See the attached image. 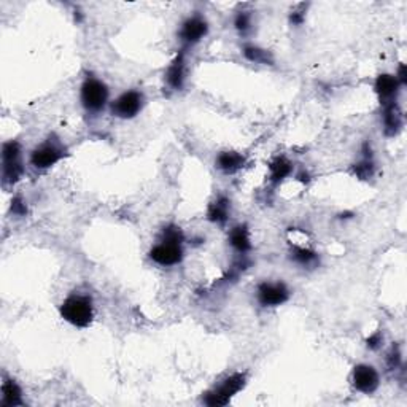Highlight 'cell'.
<instances>
[{
    "label": "cell",
    "mask_w": 407,
    "mask_h": 407,
    "mask_svg": "<svg viewBox=\"0 0 407 407\" xmlns=\"http://www.w3.org/2000/svg\"><path fill=\"white\" fill-rule=\"evenodd\" d=\"M59 313L68 325L85 330L94 320V302L88 294L72 293L59 306Z\"/></svg>",
    "instance_id": "obj_1"
},
{
    "label": "cell",
    "mask_w": 407,
    "mask_h": 407,
    "mask_svg": "<svg viewBox=\"0 0 407 407\" xmlns=\"http://www.w3.org/2000/svg\"><path fill=\"white\" fill-rule=\"evenodd\" d=\"M110 90L101 78L88 75L80 86V102L86 114L97 115L109 105Z\"/></svg>",
    "instance_id": "obj_2"
},
{
    "label": "cell",
    "mask_w": 407,
    "mask_h": 407,
    "mask_svg": "<svg viewBox=\"0 0 407 407\" xmlns=\"http://www.w3.org/2000/svg\"><path fill=\"white\" fill-rule=\"evenodd\" d=\"M247 385V374L245 372H234L222 380V384L213 386L204 396V404L209 407H223L231 403L233 398L240 393Z\"/></svg>",
    "instance_id": "obj_3"
},
{
    "label": "cell",
    "mask_w": 407,
    "mask_h": 407,
    "mask_svg": "<svg viewBox=\"0 0 407 407\" xmlns=\"http://www.w3.org/2000/svg\"><path fill=\"white\" fill-rule=\"evenodd\" d=\"M24 175L23 146L18 140H8L2 145V181L3 185H16Z\"/></svg>",
    "instance_id": "obj_4"
},
{
    "label": "cell",
    "mask_w": 407,
    "mask_h": 407,
    "mask_svg": "<svg viewBox=\"0 0 407 407\" xmlns=\"http://www.w3.org/2000/svg\"><path fill=\"white\" fill-rule=\"evenodd\" d=\"M67 150L64 148V145L59 140L47 139L42 142L40 145H37L36 148L31 151V166L37 170H47L55 168L57 163L66 158Z\"/></svg>",
    "instance_id": "obj_5"
},
{
    "label": "cell",
    "mask_w": 407,
    "mask_h": 407,
    "mask_svg": "<svg viewBox=\"0 0 407 407\" xmlns=\"http://www.w3.org/2000/svg\"><path fill=\"white\" fill-rule=\"evenodd\" d=\"M145 107V94L139 90H129L121 92L120 96L110 104V111L115 118L120 120H132Z\"/></svg>",
    "instance_id": "obj_6"
},
{
    "label": "cell",
    "mask_w": 407,
    "mask_h": 407,
    "mask_svg": "<svg viewBox=\"0 0 407 407\" xmlns=\"http://www.w3.org/2000/svg\"><path fill=\"white\" fill-rule=\"evenodd\" d=\"M290 288L282 280H264L257 287V301L264 308L280 307L290 301Z\"/></svg>",
    "instance_id": "obj_7"
},
{
    "label": "cell",
    "mask_w": 407,
    "mask_h": 407,
    "mask_svg": "<svg viewBox=\"0 0 407 407\" xmlns=\"http://www.w3.org/2000/svg\"><path fill=\"white\" fill-rule=\"evenodd\" d=\"M148 257L151 261L158 264V266H163V267L179 266L185 258L183 244L159 239L158 244H155L153 247L150 248Z\"/></svg>",
    "instance_id": "obj_8"
},
{
    "label": "cell",
    "mask_w": 407,
    "mask_h": 407,
    "mask_svg": "<svg viewBox=\"0 0 407 407\" xmlns=\"http://www.w3.org/2000/svg\"><path fill=\"white\" fill-rule=\"evenodd\" d=\"M209 21L205 19L202 14H191L181 23L180 26V42L183 43L185 47H194L198 45L199 42H202L209 34Z\"/></svg>",
    "instance_id": "obj_9"
},
{
    "label": "cell",
    "mask_w": 407,
    "mask_h": 407,
    "mask_svg": "<svg viewBox=\"0 0 407 407\" xmlns=\"http://www.w3.org/2000/svg\"><path fill=\"white\" fill-rule=\"evenodd\" d=\"M352 385L363 395H372L380 385L379 372L374 366L366 365V363L356 365L352 371Z\"/></svg>",
    "instance_id": "obj_10"
},
{
    "label": "cell",
    "mask_w": 407,
    "mask_h": 407,
    "mask_svg": "<svg viewBox=\"0 0 407 407\" xmlns=\"http://www.w3.org/2000/svg\"><path fill=\"white\" fill-rule=\"evenodd\" d=\"M186 75H188V64H186V53L185 50H180L176 56L169 64L168 70L164 73L166 85L172 91H181L185 88Z\"/></svg>",
    "instance_id": "obj_11"
},
{
    "label": "cell",
    "mask_w": 407,
    "mask_h": 407,
    "mask_svg": "<svg viewBox=\"0 0 407 407\" xmlns=\"http://www.w3.org/2000/svg\"><path fill=\"white\" fill-rule=\"evenodd\" d=\"M399 90H401L399 81L396 80V77L391 75V73H380V75L376 78L374 91L377 97H379V102L382 107L386 104H393V102H398Z\"/></svg>",
    "instance_id": "obj_12"
},
{
    "label": "cell",
    "mask_w": 407,
    "mask_h": 407,
    "mask_svg": "<svg viewBox=\"0 0 407 407\" xmlns=\"http://www.w3.org/2000/svg\"><path fill=\"white\" fill-rule=\"evenodd\" d=\"M247 164V156L234 150H224L215 158V168L224 175H234Z\"/></svg>",
    "instance_id": "obj_13"
},
{
    "label": "cell",
    "mask_w": 407,
    "mask_h": 407,
    "mask_svg": "<svg viewBox=\"0 0 407 407\" xmlns=\"http://www.w3.org/2000/svg\"><path fill=\"white\" fill-rule=\"evenodd\" d=\"M382 122H384V132L386 137H396L403 131V111H401L398 102L386 104L382 107Z\"/></svg>",
    "instance_id": "obj_14"
},
{
    "label": "cell",
    "mask_w": 407,
    "mask_h": 407,
    "mask_svg": "<svg viewBox=\"0 0 407 407\" xmlns=\"http://www.w3.org/2000/svg\"><path fill=\"white\" fill-rule=\"evenodd\" d=\"M229 245L234 248L235 253H239L240 257H247L252 252L253 245L252 239H250V231L247 224H237L229 231Z\"/></svg>",
    "instance_id": "obj_15"
},
{
    "label": "cell",
    "mask_w": 407,
    "mask_h": 407,
    "mask_svg": "<svg viewBox=\"0 0 407 407\" xmlns=\"http://www.w3.org/2000/svg\"><path fill=\"white\" fill-rule=\"evenodd\" d=\"M267 169H269V181H271V185L277 186L293 174L294 166L287 156H276V158L269 163Z\"/></svg>",
    "instance_id": "obj_16"
},
{
    "label": "cell",
    "mask_w": 407,
    "mask_h": 407,
    "mask_svg": "<svg viewBox=\"0 0 407 407\" xmlns=\"http://www.w3.org/2000/svg\"><path fill=\"white\" fill-rule=\"evenodd\" d=\"M229 215H231V200L224 194L218 196L207 209V220L213 224H222L223 226L229 220Z\"/></svg>",
    "instance_id": "obj_17"
},
{
    "label": "cell",
    "mask_w": 407,
    "mask_h": 407,
    "mask_svg": "<svg viewBox=\"0 0 407 407\" xmlns=\"http://www.w3.org/2000/svg\"><path fill=\"white\" fill-rule=\"evenodd\" d=\"M0 406L2 407L24 406L21 386L18 385L16 380L8 376H5L2 382V401H0Z\"/></svg>",
    "instance_id": "obj_18"
},
{
    "label": "cell",
    "mask_w": 407,
    "mask_h": 407,
    "mask_svg": "<svg viewBox=\"0 0 407 407\" xmlns=\"http://www.w3.org/2000/svg\"><path fill=\"white\" fill-rule=\"evenodd\" d=\"M353 174L360 180H369L376 174V163L372 158V150L369 144L363 145V158L353 166Z\"/></svg>",
    "instance_id": "obj_19"
},
{
    "label": "cell",
    "mask_w": 407,
    "mask_h": 407,
    "mask_svg": "<svg viewBox=\"0 0 407 407\" xmlns=\"http://www.w3.org/2000/svg\"><path fill=\"white\" fill-rule=\"evenodd\" d=\"M242 55L247 61L253 64H261V66H274L276 59L271 51L264 50V48L253 45V43H245L242 47Z\"/></svg>",
    "instance_id": "obj_20"
},
{
    "label": "cell",
    "mask_w": 407,
    "mask_h": 407,
    "mask_svg": "<svg viewBox=\"0 0 407 407\" xmlns=\"http://www.w3.org/2000/svg\"><path fill=\"white\" fill-rule=\"evenodd\" d=\"M291 259L302 267H315L317 264L320 263L318 253L307 247H293Z\"/></svg>",
    "instance_id": "obj_21"
},
{
    "label": "cell",
    "mask_w": 407,
    "mask_h": 407,
    "mask_svg": "<svg viewBox=\"0 0 407 407\" xmlns=\"http://www.w3.org/2000/svg\"><path fill=\"white\" fill-rule=\"evenodd\" d=\"M253 12L248 10H240L234 16V29L240 36H247L253 29Z\"/></svg>",
    "instance_id": "obj_22"
},
{
    "label": "cell",
    "mask_w": 407,
    "mask_h": 407,
    "mask_svg": "<svg viewBox=\"0 0 407 407\" xmlns=\"http://www.w3.org/2000/svg\"><path fill=\"white\" fill-rule=\"evenodd\" d=\"M159 239H164V240H170V242H179V244H183L185 242V234L181 231L180 226H176V224H168L163 231H161Z\"/></svg>",
    "instance_id": "obj_23"
},
{
    "label": "cell",
    "mask_w": 407,
    "mask_h": 407,
    "mask_svg": "<svg viewBox=\"0 0 407 407\" xmlns=\"http://www.w3.org/2000/svg\"><path fill=\"white\" fill-rule=\"evenodd\" d=\"M304 21H306V5H299L298 10H293L290 13V23L291 26H302Z\"/></svg>",
    "instance_id": "obj_24"
},
{
    "label": "cell",
    "mask_w": 407,
    "mask_h": 407,
    "mask_svg": "<svg viewBox=\"0 0 407 407\" xmlns=\"http://www.w3.org/2000/svg\"><path fill=\"white\" fill-rule=\"evenodd\" d=\"M382 345H384V334H382L380 331L374 332V334H371L369 337L366 339V347L372 352H377L382 349Z\"/></svg>",
    "instance_id": "obj_25"
},
{
    "label": "cell",
    "mask_w": 407,
    "mask_h": 407,
    "mask_svg": "<svg viewBox=\"0 0 407 407\" xmlns=\"http://www.w3.org/2000/svg\"><path fill=\"white\" fill-rule=\"evenodd\" d=\"M12 212L14 215H18V217H26V215H27V204H26V200L21 198V196H16V198H13V200H12Z\"/></svg>",
    "instance_id": "obj_26"
},
{
    "label": "cell",
    "mask_w": 407,
    "mask_h": 407,
    "mask_svg": "<svg viewBox=\"0 0 407 407\" xmlns=\"http://www.w3.org/2000/svg\"><path fill=\"white\" fill-rule=\"evenodd\" d=\"M386 365L391 371L398 369L399 365H401V352L396 345L391 347V352L389 353V358H386Z\"/></svg>",
    "instance_id": "obj_27"
},
{
    "label": "cell",
    "mask_w": 407,
    "mask_h": 407,
    "mask_svg": "<svg viewBox=\"0 0 407 407\" xmlns=\"http://www.w3.org/2000/svg\"><path fill=\"white\" fill-rule=\"evenodd\" d=\"M396 80L399 81V85L401 86H406V83H407V78H406V66L403 62L399 64V67H398V72H396Z\"/></svg>",
    "instance_id": "obj_28"
}]
</instances>
